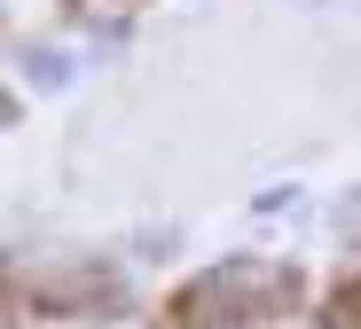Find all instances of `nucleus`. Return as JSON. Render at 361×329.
Returning <instances> with one entry per match:
<instances>
[{
  "label": "nucleus",
  "mask_w": 361,
  "mask_h": 329,
  "mask_svg": "<svg viewBox=\"0 0 361 329\" xmlns=\"http://www.w3.org/2000/svg\"><path fill=\"white\" fill-rule=\"evenodd\" d=\"M283 283L267 275V267H252V259H244V267H220V275H204L189 298H180V314H189V321H235V314H252L259 298H275Z\"/></svg>",
  "instance_id": "obj_1"
}]
</instances>
